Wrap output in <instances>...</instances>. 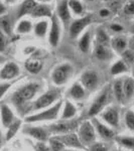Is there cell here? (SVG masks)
Here are the masks:
<instances>
[{"label":"cell","mask_w":134,"mask_h":151,"mask_svg":"<svg viewBox=\"0 0 134 151\" xmlns=\"http://www.w3.org/2000/svg\"><path fill=\"white\" fill-rule=\"evenodd\" d=\"M131 47H132L133 50H134V38H133L132 40H131Z\"/></svg>","instance_id":"48"},{"label":"cell","mask_w":134,"mask_h":151,"mask_svg":"<svg viewBox=\"0 0 134 151\" xmlns=\"http://www.w3.org/2000/svg\"><path fill=\"white\" fill-rule=\"evenodd\" d=\"M108 98H109V92H108V90H107V91L104 92L103 94H101L98 98L95 100V102L93 103V105H92L91 109H90V111H89V115L94 116V115H96V114H98L99 112L102 110V108L105 106V104L107 103V101H108Z\"/></svg>","instance_id":"7"},{"label":"cell","mask_w":134,"mask_h":151,"mask_svg":"<svg viewBox=\"0 0 134 151\" xmlns=\"http://www.w3.org/2000/svg\"><path fill=\"white\" fill-rule=\"evenodd\" d=\"M112 47L115 48L117 52H124L127 47V41L124 37H115L112 40Z\"/></svg>","instance_id":"21"},{"label":"cell","mask_w":134,"mask_h":151,"mask_svg":"<svg viewBox=\"0 0 134 151\" xmlns=\"http://www.w3.org/2000/svg\"><path fill=\"white\" fill-rule=\"evenodd\" d=\"M62 106V102H58L57 105H55L50 109L47 111H43L40 114L30 116L26 118V122H36V121H43V120H53L55 119L58 114V111Z\"/></svg>","instance_id":"2"},{"label":"cell","mask_w":134,"mask_h":151,"mask_svg":"<svg viewBox=\"0 0 134 151\" xmlns=\"http://www.w3.org/2000/svg\"><path fill=\"white\" fill-rule=\"evenodd\" d=\"M14 1H16V0H5L6 3H12V2H14Z\"/></svg>","instance_id":"47"},{"label":"cell","mask_w":134,"mask_h":151,"mask_svg":"<svg viewBox=\"0 0 134 151\" xmlns=\"http://www.w3.org/2000/svg\"><path fill=\"white\" fill-rule=\"evenodd\" d=\"M65 151H71V150H65Z\"/></svg>","instance_id":"51"},{"label":"cell","mask_w":134,"mask_h":151,"mask_svg":"<svg viewBox=\"0 0 134 151\" xmlns=\"http://www.w3.org/2000/svg\"><path fill=\"white\" fill-rule=\"evenodd\" d=\"M97 129H98L100 135L103 138H105V139H111V138L113 137V135H114L113 131L98 122H97Z\"/></svg>","instance_id":"26"},{"label":"cell","mask_w":134,"mask_h":151,"mask_svg":"<svg viewBox=\"0 0 134 151\" xmlns=\"http://www.w3.org/2000/svg\"><path fill=\"white\" fill-rule=\"evenodd\" d=\"M19 126H20V122H19V121H17V122H15L13 124H11V125L9 126L8 132H7V136H6L7 140L11 139V138L15 135L16 132H17V130L19 129Z\"/></svg>","instance_id":"35"},{"label":"cell","mask_w":134,"mask_h":151,"mask_svg":"<svg viewBox=\"0 0 134 151\" xmlns=\"http://www.w3.org/2000/svg\"><path fill=\"white\" fill-rule=\"evenodd\" d=\"M96 37H97V41L99 42V45H106L109 43V37L103 29H99L98 32H97Z\"/></svg>","instance_id":"33"},{"label":"cell","mask_w":134,"mask_h":151,"mask_svg":"<svg viewBox=\"0 0 134 151\" xmlns=\"http://www.w3.org/2000/svg\"><path fill=\"white\" fill-rule=\"evenodd\" d=\"M58 97V92L57 90H50V91L47 92L45 95L37 99V101L35 103V109H41L45 107L50 106L53 101H55Z\"/></svg>","instance_id":"4"},{"label":"cell","mask_w":134,"mask_h":151,"mask_svg":"<svg viewBox=\"0 0 134 151\" xmlns=\"http://www.w3.org/2000/svg\"><path fill=\"white\" fill-rule=\"evenodd\" d=\"M119 142L121 143L123 146H126L128 148H134V138L132 137H123V138H118L117 139Z\"/></svg>","instance_id":"36"},{"label":"cell","mask_w":134,"mask_h":151,"mask_svg":"<svg viewBox=\"0 0 134 151\" xmlns=\"http://www.w3.org/2000/svg\"><path fill=\"white\" fill-rule=\"evenodd\" d=\"M38 85L37 84H28L23 88H21L20 90H18L15 93L13 97V100L16 104H22L25 101H28L32 98L35 95L36 91L38 90Z\"/></svg>","instance_id":"1"},{"label":"cell","mask_w":134,"mask_h":151,"mask_svg":"<svg viewBox=\"0 0 134 151\" xmlns=\"http://www.w3.org/2000/svg\"><path fill=\"white\" fill-rule=\"evenodd\" d=\"M1 117H2V123L5 127H9L11 125L12 121H13V114L8 106L6 105H2L1 106Z\"/></svg>","instance_id":"15"},{"label":"cell","mask_w":134,"mask_h":151,"mask_svg":"<svg viewBox=\"0 0 134 151\" xmlns=\"http://www.w3.org/2000/svg\"><path fill=\"white\" fill-rule=\"evenodd\" d=\"M124 12H125L127 15H133L134 14V0L132 1H129L127 4L124 7Z\"/></svg>","instance_id":"39"},{"label":"cell","mask_w":134,"mask_h":151,"mask_svg":"<svg viewBox=\"0 0 134 151\" xmlns=\"http://www.w3.org/2000/svg\"><path fill=\"white\" fill-rule=\"evenodd\" d=\"M127 70V65L123 62V60H118L113 65V67L111 68V73L112 75H118L121 73H124Z\"/></svg>","instance_id":"25"},{"label":"cell","mask_w":134,"mask_h":151,"mask_svg":"<svg viewBox=\"0 0 134 151\" xmlns=\"http://www.w3.org/2000/svg\"><path fill=\"white\" fill-rule=\"evenodd\" d=\"M61 36V28L58 24V19L55 15L53 16L52 18V27H50V42L53 47H57L58 41H60Z\"/></svg>","instance_id":"8"},{"label":"cell","mask_w":134,"mask_h":151,"mask_svg":"<svg viewBox=\"0 0 134 151\" xmlns=\"http://www.w3.org/2000/svg\"><path fill=\"white\" fill-rule=\"evenodd\" d=\"M90 40H91V37H90V32H89V31H87V32L82 36L81 40H80V42H79V47H80V50H81L83 52H87L88 50H89Z\"/></svg>","instance_id":"23"},{"label":"cell","mask_w":134,"mask_h":151,"mask_svg":"<svg viewBox=\"0 0 134 151\" xmlns=\"http://www.w3.org/2000/svg\"><path fill=\"white\" fill-rule=\"evenodd\" d=\"M36 150L37 151H48V148L43 143H38V144L36 145Z\"/></svg>","instance_id":"45"},{"label":"cell","mask_w":134,"mask_h":151,"mask_svg":"<svg viewBox=\"0 0 134 151\" xmlns=\"http://www.w3.org/2000/svg\"><path fill=\"white\" fill-rule=\"evenodd\" d=\"M91 151H107V148L102 143H96L91 147Z\"/></svg>","instance_id":"41"},{"label":"cell","mask_w":134,"mask_h":151,"mask_svg":"<svg viewBox=\"0 0 134 151\" xmlns=\"http://www.w3.org/2000/svg\"><path fill=\"white\" fill-rule=\"evenodd\" d=\"M125 121H126V124H127L128 128L131 129V130H134V113L129 111L128 113L126 114Z\"/></svg>","instance_id":"38"},{"label":"cell","mask_w":134,"mask_h":151,"mask_svg":"<svg viewBox=\"0 0 134 151\" xmlns=\"http://www.w3.org/2000/svg\"><path fill=\"white\" fill-rule=\"evenodd\" d=\"M5 45H6L5 35L2 32V30H0V52H3L5 50Z\"/></svg>","instance_id":"40"},{"label":"cell","mask_w":134,"mask_h":151,"mask_svg":"<svg viewBox=\"0 0 134 151\" xmlns=\"http://www.w3.org/2000/svg\"><path fill=\"white\" fill-rule=\"evenodd\" d=\"M91 22V16L87 15L83 18H80L78 20H75L74 22L72 23L70 28V35L73 38L77 37L79 35V33L84 29L86 26Z\"/></svg>","instance_id":"6"},{"label":"cell","mask_w":134,"mask_h":151,"mask_svg":"<svg viewBox=\"0 0 134 151\" xmlns=\"http://www.w3.org/2000/svg\"><path fill=\"white\" fill-rule=\"evenodd\" d=\"M35 5L36 4H35V0H25L20 5V8H19L18 13H17V18L22 17L25 14L31 13L33 8L35 7Z\"/></svg>","instance_id":"12"},{"label":"cell","mask_w":134,"mask_h":151,"mask_svg":"<svg viewBox=\"0 0 134 151\" xmlns=\"http://www.w3.org/2000/svg\"><path fill=\"white\" fill-rule=\"evenodd\" d=\"M99 14H100V16L101 17H108L109 15H110V11L108 10V9H101L99 12Z\"/></svg>","instance_id":"43"},{"label":"cell","mask_w":134,"mask_h":151,"mask_svg":"<svg viewBox=\"0 0 134 151\" xmlns=\"http://www.w3.org/2000/svg\"><path fill=\"white\" fill-rule=\"evenodd\" d=\"M41 1H50V0H41Z\"/></svg>","instance_id":"49"},{"label":"cell","mask_w":134,"mask_h":151,"mask_svg":"<svg viewBox=\"0 0 134 151\" xmlns=\"http://www.w3.org/2000/svg\"><path fill=\"white\" fill-rule=\"evenodd\" d=\"M5 11H6V7L2 3H0V14H3Z\"/></svg>","instance_id":"46"},{"label":"cell","mask_w":134,"mask_h":151,"mask_svg":"<svg viewBox=\"0 0 134 151\" xmlns=\"http://www.w3.org/2000/svg\"><path fill=\"white\" fill-rule=\"evenodd\" d=\"M114 93H115V96L117 100L119 101H122L125 97L124 95V91H123V85L121 81H116L115 84H114Z\"/></svg>","instance_id":"30"},{"label":"cell","mask_w":134,"mask_h":151,"mask_svg":"<svg viewBox=\"0 0 134 151\" xmlns=\"http://www.w3.org/2000/svg\"><path fill=\"white\" fill-rule=\"evenodd\" d=\"M25 68L31 74H37L43 69V63L40 60H36V58H30V60H26Z\"/></svg>","instance_id":"16"},{"label":"cell","mask_w":134,"mask_h":151,"mask_svg":"<svg viewBox=\"0 0 134 151\" xmlns=\"http://www.w3.org/2000/svg\"><path fill=\"white\" fill-rule=\"evenodd\" d=\"M76 122H67V123H58L55 125H53L50 127V130L53 132H58V133H66L70 132L73 129L76 127Z\"/></svg>","instance_id":"13"},{"label":"cell","mask_w":134,"mask_h":151,"mask_svg":"<svg viewBox=\"0 0 134 151\" xmlns=\"http://www.w3.org/2000/svg\"><path fill=\"white\" fill-rule=\"evenodd\" d=\"M10 87V85L9 84H5V85H1L0 86V98H1L2 96H3L4 94H5V92L8 90V88Z\"/></svg>","instance_id":"42"},{"label":"cell","mask_w":134,"mask_h":151,"mask_svg":"<svg viewBox=\"0 0 134 151\" xmlns=\"http://www.w3.org/2000/svg\"><path fill=\"white\" fill-rule=\"evenodd\" d=\"M0 62H1V58H0Z\"/></svg>","instance_id":"53"},{"label":"cell","mask_w":134,"mask_h":151,"mask_svg":"<svg viewBox=\"0 0 134 151\" xmlns=\"http://www.w3.org/2000/svg\"><path fill=\"white\" fill-rule=\"evenodd\" d=\"M122 58H123V62L126 65H133L134 64V52L132 50H124L122 53Z\"/></svg>","instance_id":"34"},{"label":"cell","mask_w":134,"mask_h":151,"mask_svg":"<svg viewBox=\"0 0 134 151\" xmlns=\"http://www.w3.org/2000/svg\"><path fill=\"white\" fill-rule=\"evenodd\" d=\"M80 139L85 144H90L95 140V131L89 122H85L80 129Z\"/></svg>","instance_id":"5"},{"label":"cell","mask_w":134,"mask_h":151,"mask_svg":"<svg viewBox=\"0 0 134 151\" xmlns=\"http://www.w3.org/2000/svg\"><path fill=\"white\" fill-rule=\"evenodd\" d=\"M50 144L53 151H62L64 148V144L58 139H50Z\"/></svg>","instance_id":"37"},{"label":"cell","mask_w":134,"mask_h":151,"mask_svg":"<svg viewBox=\"0 0 134 151\" xmlns=\"http://www.w3.org/2000/svg\"><path fill=\"white\" fill-rule=\"evenodd\" d=\"M89 1H93V0H89Z\"/></svg>","instance_id":"52"},{"label":"cell","mask_w":134,"mask_h":151,"mask_svg":"<svg viewBox=\"0 0 134 151\" xmlns=\"http://www.w3.org/2000/svg\"><path fill=\"white\" fill-rule=\"evenodd\" d=\"M71 96L77 100L84 98V96H85L84 89H83L80 85L75 84L74 86L72 87V89H71Z\"/></svg>","instance_id":"28"},{"label":"cell","mask_w":134,"mask_h":151,"mask_svg":"<svg viewBox=\"0 0 134 151\" xmlns=\"http://www.w3.org/2000/svg\"><path fill=\"white\" fill-rule=\"evenodd\" d=\"M95 55H96V57L98 58L99 60H108L109 58H111V55H110V52H109L108 48L106 47V45H98L96 47Z\"/></svg>","instance_id":"19"},{"label":"cell","mask_w":134,"mask_h":151,"mask_svg":"<svg viewBox=\"0 0 134 151\" xmlns=\"http://www.w3.org/2000/svg\"><path fill=\"white\" fill-rule=\"evenodd\" d=\"M18 74H19V68L17 67V65H15L14 63H8L2 69L1 73H0V77L4 80H9L16 77Z\"/></svg>","instance_id":"9"},{"label":"cell","mask_w":134,"mask_h":151,"mask_svg":"<svg viewBox=\"0 0 134 151\" xmlns=\"http://www.w3.org/2000/svg\"><path fill=\"white\" fill-rule=\"evenodd\" d=\"M0 27L3 29V31H5V33H7V35L11 33V21L8 15L2 16L0 18Z\"/></svg>","instance_id":"29"},{"label":"cell","mask_w":134,"mask_h":151,"mask_svg":"<svg viewBox=\"0 0 134 151\" xmlns=\"http://www.w3.org/2000/svg\"><path fill=\"white\" fill-rule=\"evenodd\" d=\"M103 118H104V120L107 121L110 125L114 126V127L118 126L119 119H118V113H117L116 109L111 108V109H109V110H107L105 113L103 114Z\"/></svg>","instance_id":"14"},{"label":"cell","mask_w":134,"mask_h":151,"mask_svg":"<svg viewBox=\"0 0 134 151\" xmlns=\"http://www.w3.org/2000/svg\"><path fill=\"white\" fill-rule=\"evenodd\" d=\"M110 28L112 29L113 31H122L123 30V27L121 25H119V24H112L110 26Z\"/></svg>","instance_id":"44"},{"label":"cell","mask_w":134,"mask_h":151,"mask_svg":"<svg viewBox=\"0 0 134 151\" xmlns=\"http://www.w3.org/2000/svg\"><path fill=\"white\" fill-rule=\"evenodd\" d=\"M76 108L72 103H70L69 101L66 102V106L64 109V114H63V119H67V118H72L76 115Z\"/></svg>","instance_id":"24"},{"label":"cell","mask_w":134,"mask_h":151,"mask_svg":"<svg viewBox=\"0 0 134 151\" xmlns=\"http://www.w3.org/2000/svg\"><path fill=\"white\" fill-rule=\"evenodd\" d=\"M48 30V22L47 21H40L35 27V35H37L38 37H43L47 33Z\"/></svg>","instance_id":"27"},{"label":"cell","mask_w":134,"mask_h":151,"mask_svg":"<svg viewBox=\"0 0 134 151\" xmlns=\"http://www.w3.org/2000/svg\"><path fill=\"white\" fill-rule=\"evenodd\" d=\"M73 69L70 65H58V67L53 70V82L55 83L57 85H62L64 83L67 82L69 76L72 74Z\"/></svg>","instance_id":"3"},{"label":"cell","mask_w":134,"mask_h":151,"mask_svg":"<svg viewBox=\"0 0 134 151\" xmlns=\"http://www.w3.org/2000/svg\"><path fill=\"white\" fill-rule=\"evenodd\" d=\"M68 5L70 6V8L76 14H82L83 13V6L81 2H79L78 0H70L68 2Z\"/></svg>","instance_id":"32"},{"label":"cell","mask_w":134,"mask_h":151,"mask_svg":"<svg viewBox=\"0 0 134 151\" xmlns=\"http://www.w3.org/2000/svg\"><path fill=\"white\" fill-rule=\"evenodd\" d=\"M132 29H133V31H134V26H133V28H132Z\"/></svg>","instance_id":"50"},{"label":"cell","mask_w":134,"mask_h":151,"mask_svg":"<svg viewBox=\"0 0 134 151\" xmlns=\"http://www.w3.org/2000/svg\"><path fill=\"white\" fill-rule=\"evenodd\" d=\"M31 30V23L28 20H21L17 25V31L19 33H27Z\"/></svg>","instance_id":"31"},{"label":"cell","mask_w":134,"mask_h":151,"mask_svg":"<svg viewBox=\"0 0 134 151\" xmlns=\"http://www.w3.org/2000/svg\"><path fill=\"white\" fill-rule=\"evenodd\" d=\"M107 1H109V0H107Z\"/></svg>","instance_id":"54"},{"label":"cell","mask_w":134,"mask_h":151,"mask_svg":"<svg viewBox=\"0 0 134 151\" xmlns=\"http://www.w3.org/2000/svg\"><path fill=\"white\" fill-rule=\"evenodd\" d=\"M82 83L87 89L93 90L96 88L98 83V77L94 72H86L82 76Z\"/></svg>","instance_id":"10"},{"label":"cell","mask_w":134,"mask_h":151,"mask_svg":"<svg viewBox=\"0 0 134 151\" xmlns=\"http://www.w3.org/2000/svg\"><path fill=\"white\" fill-rule=\"evenodd\" d=\"M35 17H43V16H52V11H50V7L47 5H35V7L33 8L32 12H31Z\"/></svg>","instance_id":"17"},{"label":"cell","mask_w":134,"mask_h":151,"mask_svg":"<svg viewBox=\"0 0 134 151\" xmlns=\"http://www.w3.org/2000/svg\"><path fill=\"white\" fill-rule=\"evenodd\" d=\"M62 140L64 141L66 143V145H68V146H72V147H76V148H83V145L81 144V142H80L78 136L74 133H71L69 135L64 136V137L62 138Z\"/></svg>","instance_id":"18"},{"label":"cell","mask_w":134,"mask_h":151,"mask_svg":"<svg viewBox=\"0 0 134 151\" xmlns=\"http://www.w3.org/2000/svg\"><path fill=\"white\" fill-rule=\"evenodd\" d=\"M58 14L60 18L62 19L64 22H68L71 18V14L69 10V5H68L67 0H63L58 3Z\"/></svg>","instance_id":"11"},{"label":"cell","mask_w":134,"mask_h":151,"mask_svg":"<svg viewBox=\"0 0 134 151\" xmlns=\"http://www.w3.org/2000/svg\"><path fill=\"white\" fill-rule=\"evenodd\" d=\"M123 91H124V95H125L126 98H130V97L132 96V94L134 92V81L131 78L126 79V81L124 82Z\"/></svg>","instance_id":"22"},{"label":"cell","mask_w":134,"mask_h":151,"mask_svg":"<svg viewBox=\"0 0 134 151\" xmlns=\"http://www.w3.org/2000/svg\"><path fill=\"white\" fill-rule=\"evenodd\" d=\"M29 135H31L32 137L36 138L37 140L43 141L47 139V132L41 128H30L28 130H26Z\"/></svg>","instance_id":"20"}]
</instances>
